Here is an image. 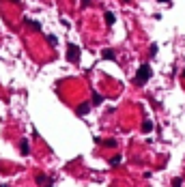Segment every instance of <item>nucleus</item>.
<instances>
[{
  "instance_id": "f257e3e1",
  "label": "nucleus",
  "mask_w": 185,
  "mask_h": 187,
  "mask_svg": "<svg viewBox=\"0 0 185 187\" xmlns=\"http://www.w3.org/2000/svg\"><path fill=\"white\" fill-rule=\"evenodd\" d=\"M151 75H153V71H151V67H149V65H142L140 69H138V73H136L133 82H136L138 86H142V84H146V82L151 80Z\"/></svg>"
},
{
  "instance_id": "f03ea898",
  "label": "nucleus",
  "mask_w": 185,
  "mask_h": 187,
  "mask_svg": "<svg viewBox=\"0 0 185 187\" xmlns=\"http://www.w3.org/2000/svg\"><path fill=\"white\" fill-rule=\"evenodd\" d=\"M67 60L69 62H78L80 60V48L78 45H73V43L67 45Z\"/></svg>"
},
{
  "instance_id": "7ed1b4c3",
  "label": "nucleus",
  "mask_w": 185,
  "mask_h": 187,
  "mask_svg": "<svg viewBox=\"0 0 185 187\" xmlns=\"http://www.w3.org/2000/svg\"><path fill=\"white\" fill-rule=\"evenodd\" d=\"M101 58H106V60H114V58H116V52H114L112 48H108V50L101 52Z\"/></svg>"
},
{
  "instance_id": "20e7f679",
  "label": "nucleus",
  "mask_w": 185,
  "mask_h": 187,
  "mask_svg": "<svg viewBox=\"0 0 185 187\" xmlns=\"http://www.w3.org/2000/svg\"><path fill=\"white\" fill-rule=\"evenodd\" d=\"M24 24H26L30 30H41V24H39V22H35V19H28V17H26V19H24Z\"/></svg>"
},
{
  "instance_id": "39448f33",
  "label": "nucleus",
  "mask_w": 185,
  "mask_h": 187,
  "mask_svg": "<svg viewBox=\"0 0 185 187\" xmlns=\"http://www.w3.org/2000/svg\"><path fill=\"white\" fill-rule=\"evenodd\" d=\"M103 17H106V24H108V26H114L116 17H114V13H112V11H106V15H103Z\"/></svg>"
},
{
  "instance_id": "423d86ee",
  "label": "nucleus",
  "mask_w": 185,
  "mask_h": 187,
  "mask_svg": "<svg viewBox=\"0 0 185 187\" xmlns=\"http://www.w3.org/2000/svg\"><path fill=\"white\" fill-rule=\"evenodd\" d=\"M19 151H22V155H28V153H30V146H28V140H22V142H19Z\"/></svg>"
},
{
  "instance_id": "0eeeda50",
  "label": "nucleus",
  "mask_w": 185,
  "mask_h": 187,
  "mask_svg": "<svg viewBox=\"0 0 185 187\" xmlns=\"http://www.w3.org/2000/svg\"><path fill=\"white\" fill-rule=\"evenodd\" d=\"M88 110H90V103H80V105H78V114H80V116L88 114Z\"/></svg>"
},
{
  "instance_id": "6e6552de",
  "label": "nucleus",
  "mask_w": 185,
  "mask_h": 187,
  "mask_svg": "<svg viewBox=\"0 0 185 187\" xmlns=\"http://www.w3.org/2000/svg\"><path fill=\"white\" fill-rule=\"evenodd\" d=\"M97 144H106V146H116V140H101V138H95Z\"/></svg>"
},
{
  "instance_id": "1a4fd4ad",
  "label": "nucleus",
  "mask_w": 185,
  "mask_h": 187,
  "mask_svg": "<svg viewBox=\"0 0 185 187\" xmlns=\"http://www.w3.org/2000/svg\"><path fill=\"white\" fill-rule=\"evenodd\" d=\"M142 131H144V133H149V131H153V123H151L149 119H146V121L142 123Z\"/></svg>"
},
{
  "instance_id": "9d476101",
  "label": "nucleus",
  "mask_w": 185,
  "mask_h": 187,
  "mask_svg": "<svg viewBox=\"0 0 185 187\" xmlns=\"http://www.w3.org/2000/svg\"><path fill=\"white\" fill-rule=\"evenodd\" d=\"M101 101H103V97L99 95V92H95V95H92V101H90V103H92V105H99Z\"/></svg>"
},
{
  "instance_id": "9b49d317",
  "label": "nucleus",
  "mask_w": 185,
  "mask_h": 187,
  "mask_svg": "<svg viewBox=\"0 0 185 187\" xmlns=\"http://www.w3.org/2000/svg\"><path fill=\"white\" fill-rule=\"evenodd\" d=\"M121 161H123V157H121V155H114V157L110 159V163H112V166H119Z\"/></svg>"
},
{
  "instance_id": "f8f14e48",
  "label": "nucleus",
  "mask_w": 185,
  "mask_h": 187,
  "mask_svg": "<svg viewBox=\"0 0 185 187\" xmlns=\"http://www.w3.org/2000/svg\"><path fill=\"white\" fill-rule=\"evenodd\" d=\"M48 43L52 45V48H56V43H58V39H56L54 35H48Z\"/></svg>"
},
{
  "instance_id": "ddd939ff",
  "label": "nucleus",
  "mask_w": 185,
  "mask_h": 187,
  "mask_svg": "<svg viewBox=\"0 0 185 187\" xmlns=\"http://www.w3.org/2000/svg\"><path fill=\"white\" fill-rule=\"evenodd\" d=\"M37 183H39V185H45V183H48V176H45V174H39V176H37Z\"/></svg>"
},
{
  "instance_id": "4468645a",
  "label": "nucleus",
  "mask_w": 185,
  "mask_h": 187,
  "mask_svg": "<svg viewBox=\"0 0 185 187\" xmlns=\"http://www.w3.org/2000/svg\"><path fill=\"white\" fill-rule=\"evenodd\" d=\"M172 187H183V179H174L172 181Z\"/></svg>"
},
{
  "instance_id": "2eb2a0df",
  "label": "nucleus",
  "mask_w": 185,
  "mask_h": 187,
  "mask_svg": "<svg viewBox=\"0 0 185 187\" xmlns=\"http://www.w3.org/2000/svg\"><path fill=\"white\" fill-rule=\"evenodd\" d=\"M149 54H151V56H155V54H157V45H155V43L151 45V50H149Z\"/></svg>"
},
{
  "instance_id": "dca6fc26",
  "label": "nucleus",
  "mask_w": 185,
  "mask_h": 187,
  "mask_svg": "<svg viewBox=\"0 0 185 187\" xmlns=\"http://www.w3.org/2000/svg\"><path fill=\"white\" fill-rule=\"evenodd\" d=\"M159 2H170V0H159Z\"/></svg>"
},
{
  "instance_id": "f3484780",
  "label": "nucleus",
  "mask_w": 185,
  "mask_h": 187,
  "mask_svg": "<svg viewBox=\"0 0 185 187\" xmlns=\"http://www.w3.org/2000/svg\"><path fill=\"white\" fill-rule=\"evenodd\" d=\"M11 2H15V5H17V2H19V0H11Z\"/></svg>"
},
{
  "instance_id": "a211bd4d",
  "label": "nucleus",
  "mask_w": 185,
  "mask_h": 187,
  "mask_svg": "<svg viewBox=\"0 0 185 187\" xmlns=\"http://www.w3.org/2000/svg\"><path fill=\"white\" fill-rule=\"evenodd\" d=\"M183 78H185V69H183Z\"/></svg>"
}]
</instances>
